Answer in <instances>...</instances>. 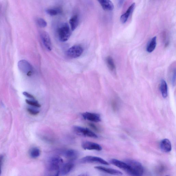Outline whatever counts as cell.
<instances>
[{"label":"cell","mask_w":176,"mask_h":176,"mask_svg":"<svg viewBox=\"0 0 176 176\" xmlns=\"http://www.w3.org/2000/svg\"><path fill=\"white\" fill-rule=\"evenodd\" d=\"M125 162L129 166L130 170L128 174L132 176H142L144 169L141 163L136 160L128 159Z\"/></svg>","instance_id":"obj_1"},{"label":"cell","mask_w":176,"mask_h":176,"mask_svg":"<svg viewBox=\"0 0 176 176\" xmlns=\"http://www.w3.org/2000/svg\"><path fill=\"white\" fill-rule=\"evenodd\" d=\"M58 37L60 41L66 42L71 36V31L68 24L65 23L60 25L57 30Z\"/></svg>","instance_id":"obj_2"},{"label":"cell","mask_w":176,"mask_h":176,"mask_svg":"<svg viewBox=\"0 0 176 176\" xmlns=\"http://www.w3.org/2000/svg\"><path fill=\"white\" fill-rule=\"evenodd\" d=\"M73 131L75 134L80 136L97 138L98 136L94 132L88 128L78 126L73 127Z\"/></svg>","instance_id":"obj_3"},{"label":"cell","mask_w":176,"mask_h":176,"mask_svg":"<svg viewBox=\"0 0 176 176\" xmlns=\"http://www.w3.org/2000/svg\"><path fill=\"white\" fill-rule=\"evenodd\" d=\"M19 70L27 76H31L33 73L34 68L32 65L26 60H20L18 63Z\"/></svg>","instance_id":"obj_4"},{"label":"cell","mask_w":176,"mask_h":176,"mask_svg":"<svg viewBox=\"0 0 176 176\" xmlns=\"http://www.w3.org/2000/svg\"><path fill=\"white\" fill-rule=\"evenodd\" d=\"M84 49L80 45H75L70 47L66 52L67 56L70 58L75 59L81 56Z\"/></svg>","instance_id":"obj_5"},{"label":"cell","mask_w":176,"mask_h":176,"mask_svg":"<svg viewBox=\"0 0 176 176\" xmlns=\"http://www.w3.org/2000/svg\"><path fill=\"white\" fill-rule=\"evenodd\" d=\"M81 162L83 163H97L103 165H109V163L103 158L93 156H87L82 158Z\"/></svg>","instance_id":"obj_6"},{"label":"cell","mask_w":176,"mask_h":176,"mask_svg":"<svg viewBox=\"0 0 176 176\" xmlns=\"http://www.w3.org/2000/svg\"><path fill=\"white\" fill-rule=\"evenodd\" d=\"M40 37L45 48L49 51H51L52 44L49 34L46 32H43L40 34Z\"/></svg>","instance_id":"obj_7"},{"label":"cell","mask_w":176,"mask_h":176,"mask_svg":"<svg viewBox=\"0 0 176 176\" xmlns=\"http://www.w3.org/2000/svg\"><path fill=\"white\" fill-rule=\"evenodd\" d=\"M82 147L83 149L86 150H94L100 151L102 149L101 146L99 144L89 141L83 142L82 144Z\"/></svg>","instance_id":"obj_8"},{"label":"cell","mask_w":176,"mask_h":176,"mask_svg":"<svg viewBox=\"0 0 176 176\" xmlns=\"http://www.w3.org/2000/svg\"><path fill=\"white\" fill-rule=\"evenodd\" d=\"M82 115L84 119L90 122H98L101 120L100 115L96 113L85 112L83 113Z\"/></svg>","instance_id":"obj_9"},{"label":"cell","mask_w":176,"mask_h":176,"mask_svg":"<svg viewBox=\"0 0 176 176\" xmlns=\"http://www.w3.org/2000/svg\"><path fill=\"white\" fill-rule=\"evenodd\" d=\"M95 169L108 174L115 176H122V173L116 169L106 168L101 166H97L94 167Z\"/></svg>","instance_id":"obj_10"},{"label":"cell","mask_w":176,"mask_h":176,"mask_svg":"<svg viewBox=\"0 0 176 176\" xmlns=\"http://www.w3.org/2000/svg\"><path fill=\"white\" fill-rule=\"evenodd\" d=\"M112 164L114 165L123 170L126 172L128 174L130 170V168L129 165L125 162L116 159H113L110 161Z\"/></svg>","instance_id":"obj_11"},{"label":"cell","mask_w":176,"mask_h":176,"mask_svg":"<svg viewBox=\"0 0 176 176\" xmlns=\"http://www.w3.org/2000/svg\"><path fill=\"white\" fill-rule=\"evenodd\" d=\"M160 149L166 153L170 152L172 150V145L170 141L167 139H163L160 143Z\"/></svg>","instance_id":"obj_12"},{"label":"cell","mask_w":176,"mask_h":176,"mask_svg":"<svg viewBox=\"0 0 176 176\" xmlns=\"http://www.w3.org/2000/svg\"><path fill=\"white\" fill-rule=\"evenodd\" d=\"M74 167V165L71 162H68L62 165L60 169V174L66 175L69 173Z\"/></svg>","instance_id":"obj_13"},{"label":"cell","mask_w":176,"mask_h":176,"mask_svg":"<svg viewBox=\"0 0 176 176\" xmlns=\"http://www.w3.org/2000/svg\"><path fill=\"white\" fill-rule=\"evenodd\" d=\"M135 6V3L132 4L128 8L125 13L121 16L120 20L122 23L125 24L127 22L130 14L134 11Z\"/></svg>","instance_id":"obj_14"},{"label":"cell","mask_w":176,"mask_h":176,"mask_svg":"<svg viewBox=\"0 0 176 176\" xmlns=\"http://www.w3.org/2000/svg\"><path fill=\"white\" fill-rule=\"evenodd\" d=\"M64 155L67 159L70 161H73L77 159L79 153L76 150L70 149L65 151Z\"/></svg>","instance_id":"obj_15"},{"label":"cell","mask_w":176,"mask_h":176,"mask_svg":"<svg viewBox=\"0 0 176 176\" xmlns=\"http://www.w3.org/2000/svg\"><path fill=\"white\" fill-rule=\"evenodd\" d=\"M102 8L106 11H111L114 9V5L109 0H99L98 1Z\"/></svg>","instance_id":"obj_16"},{"label":"cell","mask_w":176,"mask_h":176,"mask_svg":"<svg viewBox=\"0 0 176 176\" xmlns=\"http://www.w3.org/2000/svg\"><path fill=\"white\" fill-rule=\"evenodd\" d=\"M64 161L59 156L52 157L49 160L48 165L59 167L61 168L63 165Z\"/></svg>","instance_id":"obj_17"},{"label":"cell","mask_w":176,"mask_h":176,"mask_svg":"<svg viewBox=\"0 0 176 176\" xmlns=\"http://www.w3.org/2000/svg\"><path fill=\"white\" fill-rule=\"evenodd\" d=\"M60 168L48 165L46 176H59Z\"/></svg>","instance_id":"obj_18"},{"label":"cell","mask_w":176,"mask_h":176,"mask_svg":"<svg viewBox=\"0 0 176 176\" xmlns=\"http://www.w3.org/2000/svg\"><path fill=\"white\" fill-rule=\"evenodd\" d=\"M160 90L162 97L167 98L168 95V87L167 83L164 80H161L160 84Z\"/></svg>","instance_id":"obj_19"},{"label":"cell","mask_w":176,"mask_h":176,"mask_svg":"<svg viewBox=\"0 0 176 176\" xmlns=\"http://www.w3.org/2000/svg\"><path fill=\"white\" fill-rule=\"evenodd\" d=\"M79 18L77 15L73 16L70 19L69 22L72 31H74L79 24Z\"/></svg>","instance_id":"obj_20"},{"label":"cell","mask_w":176,"mask_h":176,"mask_svg":"<svg viewBox=\"0 0 176 176\" xmlns=\"http://www.w3.org/2000/svg\"><path fill=\"white\" fill-rule=\"evenodd\" d=\"M157 46V37H155L150 40L147 47V51L148 53L152 52Z\"/></svg>","instance_id":"obj_21"},{"label":"cell","mask_w":176,"mask_h":176,"mask_svg":"<svg viewBox=\"0 0 176 176\" xmlns=\"http://www.w3.org/2000/svg\"><path fill=\"white\" fill-rule=\"evenodd\" d=\"M106 61L107 66L110 71L114 72L116 70V66L112 57L110 56H109L106 59Z\"/></svg>","instance_id":"obj_22"},{"label":"cell","mask_w":176,"mask_h":176,"mask_svg":"<svg viewBox=\"0 0 176 176\" xmlns=\"http://www.w3.org/2000/svg\"><path fill=\"white\" fill-rule=\"evenodd\" d=\"M29 155L32 158L35 159L39 156L40 155V151L38 148H33L30 151Z\"/></svg>","instance_id":"obj_23"},{"label":"cell","mask_w":176,"mask_h":176,"mask_svg":"<svg viewBox=\"0 0 176 176\" xmlns=\"http://www.w3.org/2000/svg\"><path fill=\"white\" fill-rule=\"evenodd\" d=\"M47 13L51 16H55L61 13L62 11L59 8H49L46 10Z\"/></svg>","instance_id":"obj_24"},{"label":"cell","mask_w":176,"mask_h":176,"mask_svg":"<svg viewBox=\"0 0 176 176\" xmlns=\"http://www.w3.org/2000/svg\"><path fill=\"white\" fill-rule=\"evenodd\" d=\"M26 102L28 104L34 107L40 108L41 107V105L39 103L35 100L26 99Z\"/></svg>","instance_id":"obj_25"},{"label":"cell","mask_w":176,"mask_h":176,"mask_svg":"<svg viewBox=\"0 0 176 176\" xmlns=\"http://www.w3.org/2000/svg\"><path fill=\"white\" fill-rule=\"evenodd\" d=\"M37 23L38 26L41 28L46 27L47 25V22L41 18H38L37 19Z\"/></svg>","instance_id":"obj_26"},{"label":"cell","mask_w":176,"mask_h":176,"mask_svg":"<svg viewBox=\"0 0 176 176\" xmlns=\"http://www.w3.org/2000/svg\"><path fill=\"white\" fill-rule=\"evenodd\" d=\"M27 111L30 114L32 115H37L39 114V111L37 109L32 107H28L27 109Z\"/></svg>","instance_id":"obj_27"},{"label":"cell","mask_w":176,"mask_h":176,"mask_svg":"<svg viewBox=\"0 0 176 176\" xmlns=\"http://www.w3.org/2000/svg\"><path fill=\"white\" fill-rule=\"evenodd\" d=\"M171 75V82L173 86H174L175 84L176 71L175 69L173 70Z\"/></svg>","instance_id":"obj_28"},{"label":"cell","mask_w":176,"mask_h":176,"mask_svg":"<svg viewBox=\"0 0 176 176\" xmlns=\"http://www.w3.org/2000/svg\"><path fill=\"white\" fill-rule=\"evenodd\" d=\"M112 107L114 111H116L118 109V105L116 101L115 100H112Z\"/></svg>","instance_id":"obj_29"},{"label":"cell","mask_w":176,"mask_h":176,"mask_svg":"<svg viewBox=\"0 0 176 176\" xmlns=\"http://www.w3.org/2000/svg\"><path fill=\"white\" fill-rule=\"evenodd\" d=\"M23 95L25 97H27V98H29V99H35V97L34 96L31 94H30L28 92H24L23 93Z\"/></svg>","instance_id":"obj_30"},{"label":"cell","mask_w":176,"mask_h":176,"mask_svg":"<svg viewBox=\"0 0 176 176\" xmlns=\"http://www.w3.org/2000/svg\"><path fill=\"white\" fill-rule=\"evenodd\" d=\"M89 125L90 127L92 128V129L95 131L98 132H100L99 128H98L96 125H95L94 124H93V123H89Z\"/></svg>","instance_id":"obj_31"},{"label":"cell","mask_w":176,"mask_h":176,"mask_svg":"<svg viewBox=\"0 0 176 176\" xmlns=\"http://www.w3.org/2000/svg\"><path fill=\"white\" fill-rule=\"evenodd\" d=\"M3 156L2 155H0V176L2 174V163H3Z\"/></svg>","instance_id":"obj_32"},{"label":"cell","mask_w":176,"mask_h":176,"mask_svg":"<svg viewBox=\"0 0 176 176\" xmlns=\"http://www.w3.org/2000/svg\"><path fill=\"white\" fill-rule=\"evenodd\" d=\"M123 1H119V5L120 6L122 5V4H123Z\"/></svg>","instance_id":"obj_33"},{"label":"cell","mask_w":176,"mask_h":176,"mask_svg":"<svg viewBox=\"0 0 176 176\" xmlns=\"http://www.w3.org/2000/svg\"><path fill=\"white\" fill-rule=\"evenodd\" d=\"M77 176H88L86 174H82Z\"/></svg>","instance_id":"obj_34"},{"label":"cell","mask_w":176,"mask_h":176,"mask_svg":"<svg viewBox=\"0 0 176 176\" xmlns=\"http://www.w3.org/2000/svg\"></svg>","instance_id":"obj_35"}]
</instances>
